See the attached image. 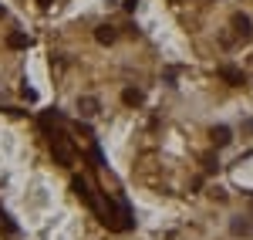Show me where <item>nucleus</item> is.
I'll return each mask as SVG.
<instances>
[{"label": "nucleus", "instance_id": "1", "mask_svg": "<svg viewBox=\"0 0 253 240\" xmlns=\"http://www.w3.org/2000/svg\"><path fill=\"white\" fill-rule=\"evenodd\" d=\"M51 152H54V159L61 166H75V149H71L64 132H51Z\"/></svg>", "mask_w": 253, "mask_h": 240}, {"label": "nucleus", "instance_id": "5", "mask_svg": "<svg viewBox=\"0 0 253 240\" xmlns=\"http://www.w3.org/2000/svg\"><path fill=\"white\" fill-rule=\"evenodd\" d=\"M219 78L223 81H230V85H243V71H240V68H233V64H223V68H219Z\"/></svg>", "mask_w": 253, "mask_h": 240}, {"label": "nucleus", "instance_id": "13", "mask_svg": "<svg viewBox=\"0 0 253 240\" xmlns=\"http://www.w3.org/2000/svg\"><path fill=\"white\" fill-rule=\"evenodd\" d=\"M51 3H54V0H38V7H44V10H47Z\"/></svg>", "mask_w": 253, "mask_h": 240}, {"label": "nucleus", "instance_id": "4", "mask_svg": "<svg viewBox=\"0 0 253 240\" xmlns=\"http://www.w3.org/2000/svg\"><path fill=\"white\" fill-rule=\"evenodd\" d=\"M118 38V31L112 27V24H101V27H95V41L98 44H115Z\"/></svg>", "mask_w": 253, "mask_h": 240}, {"label": "nucleus", "instance_id": "2", "mask_svg": "<svg viewBox=\"0 0 253 240\" xmlns=\"http://www.w3.org/2000/svg\"><path fill=\"white\" fill-rule=\"evenodd\" d=\"M230 24H233V31H236V34H240L243 41H250V38H253V20L247 17V14H233V20H230Z\"/></svg>", "mask_w": 253, "mask_h": 240}, {"label": "nucleus", "instance_id": "7", "mask_svg": "<svg viewBox=\"0 0 253 240\" xmlns=\"http://www.w3.org/2000/svg\"><path fill=\"white\" fill-rule=\"evenodd\" d=\"M78 112L88 119V115H95L98 112V98H91V95H84V98H78Z\"/></svg>", "mask_w": 253, "mask_h": 240}, {"label": "nucleus", "instance_id": "12", "mask_svg": "<svg viewBox=\"0 0 253 240\" xmlns=\"http://www.w3.org/2000/svg\"><path fill=\"white\" fill-rule=\"evenodd\" d=\"M135 3L138 0H125V10H135Z\"/></svg>", "mask_w": 253, "mask_h": 240}, {"label": "nucleus", "instance_id": "9", "mask_svg": "<svg viewBox=\"0 0 253 240\" xmlns=\"http://www.w3.org/2000/svg\"><path fill=\"white\" fill-rule=\"evenodd\" d=\"M250 230H253V227L247 220H233V234H236V237H240V234H250Z\"/></svg>", "mask_w": 253, "mask_h": 240}, {"label": "nucleus", "instance_id": "3", "mask_svg": "<svg viewBox=\"0 0 253 240\" xmlns=\"http://www.w3.org/2000/svg\"><path fill=\"white\" fill-rule=\"evenodd\" d=\"M210 139H213L216 149H223V145H230V142H233V132H230V125H216L213 132H210Z\"/></svg>", "mask_w": 253, "mask_h": 240}, {"label": "nucleus", "instance_id": "6", "mask_svg": "<svg viewBox=\"0 0 253 240\" xmlns=\"http://www.w3.org/2000/svg\"><path fill=\"white\" fill-rule=\"evenodd\" d=\"M7 48H14V51H24V48H31V38H27L24 31H14V34L7 38Z\"/></svg>", "mask_w": 253, "mask_h": 240}, {"label": "nucleus", "instance_id": "11", "mask_svg": "<svg viewBox=\"0 0 253 240\" xmlns=\"http://www.w3.org/2000/svg\"><path fill=\"white\" fill-rule=\"evenodd\" d=\"M20 95H24V98H27V101H34V98H38V92H34V88H27V85L20 88Z\"/></svg>", "mask_w": 253, "mask_h": 240}, {"label": "nucleus", "instance_id": "14", "mask_svg": "<svg viewBox=\"0 0 253 240\" xmlns=\"http://www.w3.org/2000/svg\"><path fill=\"white\" fill-rule=\"evenodd\" d=\"M3 14H7V10H3V7H0V17H3Z\"/></svg>", "mask_w": 253, "mask_h": 240}, {"label": "nucleus", "instance_id": "8", "mask_svg": "<svg viewBox=\"0 0 253 240\" xmlns=\"http://www.w3.org/2000/svg\"><path fill=\"white\" fill-rule=\"evenodd\" d=\"M122 101H125L128 108H138V105H142V92H138V88H125V92H122Z\"/></svg>", "mask_w": 253, "mask_h": 240}, {"label": "nucleus", "instance_id": "10", "mask_svg": "<svg viewBox=\"0 0 253 240\" xmlns=\"http://www.w3.org/2000/svg\"><path fill=\"white\" fill-rule=\"evenodd\" d=\"M203 169H206V173H216V169H219V162H216L213 156H203Z\"/></svg>", "mask_w": 253, "mask_h": 240}]
</instances>
